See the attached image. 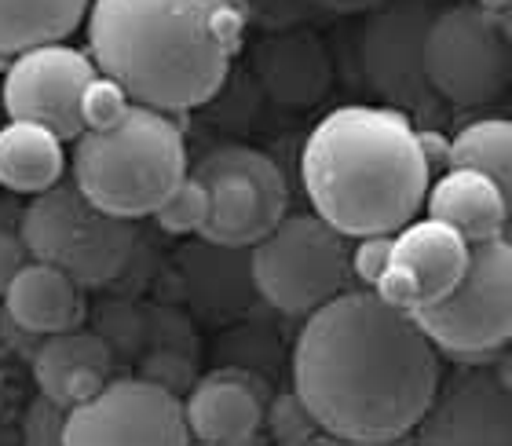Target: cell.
I'll use <instances>...</instances> for the list:
<instances>
[{"label": "cell", "mask_w": 512, "mask_h": 446, "mask_svg": "<svg viewBox=\"0 0 512 446\" xmlns=\"http://www.w3.org/2000/svg\"><path fill=\"white\" fill-rule=\"evenodd\" d=\"M191 176L209 191V220L198 238L220 249H249L289 216V187L275 158L246 143L205 150Z\"/></svg>", "instance_id": "cell-8"}, {"label": "cell", "mask_w": 512, "mask_h": 446, "mask_svg": "<svg viewBox=\"0 0 512 446\" xmlns=\"http://www.w3.org/2000/svg\"><path fill=\"white\" fill-rule=\"evenodd\" d=\"M300 183L311 209L348 238L417 220L432 187L421 125L395 107H337L308 132Z\"/></svg>", "instance_id": "cell-3"}, {"label": "cell", "mask_w": 512, "mask_h": 446, "mask_svg": "<svg viewBox=\"0 0 512 446\" xmlns=\"http://www.w3.org/2000/svg\"><path fill=\"white\" fill-rule=\"evenodd\" d=\"M436 11L432 0H384L381 8L370 11L359 33L366 85L388 107L414 117L417 125H436L450 110L425 70V37Z\"/></svg>", "instance_id": "cell-10"}, {"label": "cell", "mask_w": 512, "mask_h": 446, "mask_svg": "<svg viewBox=\"0 0 512 446\" xmlns=\"http://www.w3.org/2000/svg\"><path fill=\"white\" fill-rule=\"evenodd\" d=\"M19 234L33 260L63 267L85 289L125 275L139 242L136 220L99 209L74 180L33 194L19 216Z\"/></svg>", "instance_id": "cell-5"}, {"label": "cell", "mask_w": 512, "mask_h": 446, "mask_svg": "<svg viewBox=\"0 0 512 446\" xmlns=\"http://www.w3.org/2000/svg\"><path fill=\"white\" fill-rule=\"evenodd\" d=\"M469 256L472 242L465 234L425 213L392 234V253L374 289L388 304L417 315L458 286Z\"/></svg>", "instance_id": "cell-13"}, {"label": "cell", "mask_w": 512, "mask_h": 446, "mask_svg": "<svg viewBox=\"0 0 512 446\" xmlns=\"http://www.w3.org/2000/svg\"><path fill=\"white\" fill-rule=\"evenodd\" d=\"M439 381V344L370 286L311 311L293 344V388L326 436L344 443L414 436Z\"/></svg>", "instance_id": "cell-1"}, {"label": "cell", "mask_w": 512, "mask_h": 446, "mask_svg": "<svg viewBox=\"0 0 512 446\" xmlns=\"http://www.w3.org/2000/svg\"><path fill=\"white\" fill-rule=\"evenodd\" d=\"M392 234H363L352 242V271L359 286H377V278L388 264V253H392Z\"/></svg>", "instance_id": "cell-26"}, {"label": "cell", "mask_w": 512, "mask_h": 446, "mask_svg": "<svg viewBox=\"0 0 512 446\" xmlns=\"http://www.w3.org/2000/svg\"><path fill=\"white\" fill-rule=\"evenodd\" d=\"M11 326L33 337L77 330L85 319V286L63 267L30 260L19 275L11 278L8 293L0 300Z\"/></svg>", "instance_id": "cell-17"}, {"label": "cell", "mask_w": 512, "mask_h": 446, "mask_svg": "<svg viewBox=\"0 0 512 446\" xmlns=\"http://www.w3.org/2000/svg\"><path fill=\"white\" fill-rule=\"evenodd\" d=\"M30 260L33 256H30V249H26V242H22L19 223H0V300L8 293L11 278L19 275Z\"/></svg>", "instance_id": "cell-27"}, {"label": "cell", "mask_w": 512, "mask_h": 446, "mask_svg": "<svg viewBox=\"0 0 512 446\" xmlns=\"http://www.w3.org/2000/svg\"><path fill=\"white\" fill-rule=\"evenodd\" d=\"M505 238L512 242V216H509V227H505Z\"/></svg>", "instance_id": "cell-32"}, {"label": "cell", "mask_w": 512, "mask_h": 446, "mask_svg": "<svg viewBox=\"0 0 512 446\" xmlns=\"http://www.w3.org/2000/svg\"><path fill=\"white\" fill-rule=\"evenodd\" d=\"M132 107V96L125 88L99 70V77L88 85L85 99H81V114H85V128H110L118 125L121 117Z\"/></svg>", "instance_id": "cell-24"}, {"label": "cell", "mask_w": 512, "mask_h": 446, "mask_svg": "<svg viewBox=\"0 0 512 446\" xmlns=\"http://www.w3.org/2000/svg\"><path fill=\"white\" fill-rule=\"evenodd\" d=\"M191 428L176 388L154 377H118L66 417L63 446H183Z\"/></svg>", "instance_id": "cell-11"}, {"label": "cell", "mask_w": 512, "mask_h": 446, "mask_svg": "<svg viewBox=\"0 0 512 446\" xmlns=\"http://www.w3.org/2000/svg\"><path fill=\"white\" fill-rule=\"evenodd\" d=\"M183 414H187L191 439L209 446L253 443L267 425L264 395L249 377H238V373H213L198 381L183 399Z\"/></svg>", "instance_id": "cell-15"}, {"label": "cell", "mask_w": 512, "mask_h": 446, "mask_svg": "<svg viewBox=\"0 0 512 446\" xmlns=\"http://www.w3.org/2000/svg\"><path fill=\"white\" fill-rule=\"evenodd\" d=\"M88 52L132 103L194 110L224 88L242 41L235 0H92Z\"/></svg>", "instance_id": "cell-2"}, {"label": "cell", "mask_w": 512, "mask_h": 446, "mask_svg": "<svg viewBox=\"0 0 512 446\" xmlns=\"http://www.w3.org/2000/svg\"><path fill=\"white\" fill-rule=\"evenodd\" d=\"M267 428L278 443H308V439H330L326 428L315 421V414L308 410V403L293 392H282L275 403L267 406Z\"/></svg>", "instance_id": "cell-23"}, {"label": "cell", "mask_w": 512, "mask_h": 446, "mask_svg": "<svg viewBox=\"0 0 512 446\" xmlns=\"http://www.w3.org/2000/svg\"><path fill=\"white\" fill-rule=\"evenodd\" d=\"M66 417H70V406H63L59 399H52V395L37 392V399L26 406V417H22V439L30 446L63 443Z\"/></svg>", "instance_id": "cell-25"}, {"label": "cell", "mask_w": 512, "mask_h": 446, "mask_svg": "<svg viewBox=\"0 0 512 446\" xmlns=\"http://www.w3.org/2000/svg\"><path fill=\"white\" fill-rule=\"evenodd\" d=\"M92 0H0V59L66 41L88 19Z\"/></svg>", "instance_id": "cell-20"}, {"label": "cell", "mask_w": 512, "mask_h": 446, "mask_svg": "<svg viewBox=\"0 0 512 446\" xmlns=\"http://www.w3.org/2000/svg\"><path fill=\"white\" fill-rule=\"evenodd\" d=\"M66 139L37 121H11L0 128V187L8 194L48 191L66 172Z\"/></svg>", "instance_id": "cell-19"}, {"label": "cell", "mask_w": 512, "mask_h": 446, "mask_svg": "<svg viewBox=\"0 0 512 446\" xmlns=\"http://www.w3.org/2000/svg\"><path fill=\"white\" fill-rule=\"evenodd\" d=\"M322 4L337 11H374V8H381L384 0H322Z\"/></svg>", "instance_id": "cell-28"}, {"label": "cell", "mask_w": 512, "mask_h": 446, "mask_svg": "<svg viewBox=\"0 0 512 446\" xmlns=\"http://www.w3.org/2000/svg\"><path fill=\"white\" fill-rule=\"evenodd\" d=\"M96 77L99 66L92 52H81L66 41L41 44L11 59L0 85V103L11 121H37L74 143L85 132L81 99Z\"/></svg>", "instance_id": "cell-12"}, {"label": "cell", "mask_w": 512, "mask_h": 446, "mask_svg": "<svg viewBox=\"0 0 512 446\" xmlns=\"http://www.w3.org/2000/svg\"><path fill=\"white\" fill-rule=\"evenodd\" d=\"M191 172L187 143L169 110L132 103L110 128H85L74 139V183L114 216H154Z\"/></svg>", "instance_id": "cell-4"}, {"label": "cell", "mask_w": 512, "mask_h": 446, "mask_svg": "<svg viewBox=\"0 0 512 446\" xmlns=\"http://www.w3.org/2000/svg\"><path fill=\"white\" fill-rule=\"evenodd\" d=\"M249 278L275 311L308 319L355 286L352 238L315 209L286 216L267 238L249 245Z\"/></svg>", "instance_id": "cell-6"}, {"label": "cell", "mask_w": 512, "mask_h": 446, "mask_svg": "<svg viewBox=\"0 0 512 446\" xmlns=\"http://www.w3.org/2000/svg\"><path fill=\"white\" fill-rule=\"evenodd\" d=\"M22 209L19 205H11L8 198H0V223H19Z\"/></svg>", "instance_id": "cell-30"}, {"label": "cell", "mask_w": 512, "mask_h": 446, "mask_svg": "<svg viewBox=\"0 0 512 446\" xmlns=\"http://www.w3.org/2000/svg\"><path fill=\"white\" fill-rule=\"evenodd\" d=\"M209 209H213V202H209L205 183L187 172V180L158 205L154 223H158L165 234H180V238L183 234H202L205 220H209Z\"/></svg>", "instance_id": "cell-22"}, {"label": "cell", "mask_w": 512, "mask_h": 446, "mask_svg": "<svg viewBox=\"0 0 512 446\" xmlns=\"http://www.w3.org/2000/svg\"><path fill=\"white\" fill-rule=\"evenodd\" d=\"M114 370V351L99 333L88 330H63L41 337L37 351H33V381L37 392L52 395L63 406L74 410L77 403H85L110 381Z\"/></svg>", "instance_id": "cell-16"}, {"label": "cell", "mask_w": 512, "mask_h": 446, "mask_svg": "<svg viewBox=\"0 0 512 446\" xmlns=\"http://www.w3.org/2000/svg\"><path fill=\"white\" fill-rule=\"evenodd\" d=\"M509 344H512V340H509Z\"/></svg>", "instance_id": "cell-33"}, {"label": "cell", "mask_w": 512, "mask_h": 446, "mask_svg": "<svg viewBox=\"0 0 512 446\" xmlns=\"http://www.w3.org/2000/svg\"><path fill=\"white\" fill-rule=\"evenodd\" d=\"M447 165H469V169L487 172L512 205V121L509 117L469 121L450 139Z\"/></svg>", "instance_id": "cell-21"}, {"label": "cell", "mask_w": 512, "mask_h": 446, "mask_svg": "<svg viewBox=\"0 0 512 446\" xmlns=\"http://www.w3.org/2000/svg\"><path fill=\"white\" fill-rule=\"evenodd\" d=\"M414 436L432 446H509L512 443V381L498 366H461L439 381V392Z\"/></svg>", "instance_id": "cell-14"}, {"label": "cell", "mask_w": 512, "mask_h": 446, "mask_svg": "<svg viewBox=\"0 0 512 446\" xmlns=\"http://www.w3.org/2000/svg\"><path fill=\"white\" fill-rule=\"evenodd\" d=\"M425 70L450 110L491 107L512 88V37L480 0L447 4L428 22Z\"/></svg>", "instance_id": "cell-7"}, {"label": "cell", "mask_w": 512, "mask_h": 446, "mask_svg": "<svg viewBox=\"0 0 512 446\" xmlns=\"http://www.w3.org/2000/svg\"><path fill=\"white\" fill-rule=\"evenodd\" d=\"M417 322L450 355H491L512 340V242L505 234L472 242L469 267L447 297L417 311Z\"/></svg>", "instance_id": "cell-9"}, {"label": "cell", "mask_w": 512, "mask_h": 446, "mask_svg": "<svg viewBox=\"0 0 512 446\" xmlns=\"http://www.w3.org/2000/svg\"><path fill=\"white\" fill-rule=\"evenodd\" d=\"M480 4L498 15V22H502L505 30H509V37H512V0H480Z\"/></svg>", "instance_id": "cell-29"}, {"label": "cell", "mask_w": 512, "mask_h": 446, "mask_svg": "<svg viewBox=\"0 0 512 446\" xmlns=\"http://www.w3.org/2000/svg\"><path fill=\"white\" fill-rule=\"evenodd\" d=\"M0 406H4V373H0Z\"/></svg>", "instance_id": "cell-31"}, {"label": "cell", "mask_w": 512, "mask_h": 446, "mask_svg": "<svg viewBox=\"0 0 512 446\" xmlns=\"http://www.w3.org/2000/svg\"><path fill=\"white\" fill-rule=\"evenodd\" d=\"M425 213L450 223L469 242H483V238L505 234L512 205L487 172L469 169V165H447V172L428 187Z\"/></svg>", "instance_id": "cell-18"}]
</instances>
